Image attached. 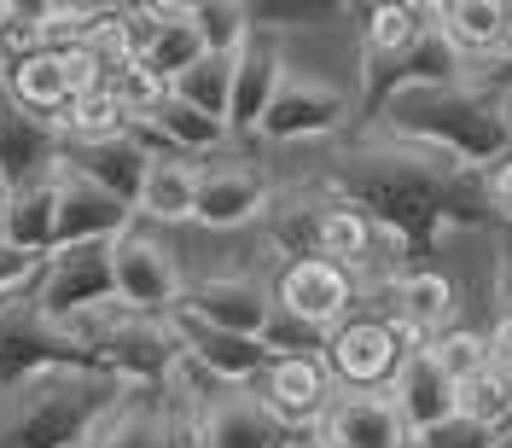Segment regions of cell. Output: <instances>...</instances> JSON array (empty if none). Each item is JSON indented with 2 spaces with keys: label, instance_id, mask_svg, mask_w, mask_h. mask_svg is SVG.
Segmentation results:
<instances>
[{
  "label": "cell",
  "instance_id": "obj_1",
  "mask_svg": "<svg viewBox=\"0 0 512 448\" xmlns=\"http://www.w3.org/2000/svg\"><path fill=\"white\" fill-rule=\"evenodd\" d=\"M326 187L338 192L344 204H355L367 222H379L408 268H425V256L437 251L448 227H489V192L483 175L454 163L437 146H419V140H396V134H367L350 140L326 158Z\"/></svg>",
  "mask_w": 512,
  "mask_h": 448
},
{
  "label": "cell",
  "instance_id": "obj_2",
  "mask_svg": "<svg viewBox=\"0 0 512 448\" xmlns=\"http://www.w3.org/2000/svg\"><path fill=\"white\" fill-rule=\"evenodd\" d=\"M384 123L396 140L437 146L466 169H495L512 158V99L495 82H443V88H408L384 105Z\"/></svg>",
  "mask_w": 512,
  "mask_h": 448
},
{
  "label": "cell",
  "instance_id": "obj_3",
  "mask_svg": "<svg viewBox=\"0 0 512 448\" xmlns=\"http://www.w3.org/2000/svg\"><path fill=\"white\" fill-rule=\"evenodd\" d=\"M128 384L99 367H47L0 390V448H82Z\"/></svg>",
  "mask_w": 512,
  "mask_h": 448
},
{
  "label": "cell",
  "instance_id": "obj_4",
  "mask_svg": "<svg viewBox=\"0 0 512 448\" xmlns=\"http://www.w3.org/2000/svg\"><path fill=\"white\" fill-rule=\"evenodd\" d=\"M64 326L82 338V350L94 355L105 373H117L123 384H169L175 367L187 361L175 326H169V315L128 309L123 297H111V303H99V309H88V315L64 320Z\"/></svg>",
  "mask_w": 512,
  "mask_h": 448
},
{
  "label": "cell",
  "instance_id": "obj_5",
  "mask_svg": "<svg viewBox=\"0 0 512 448\" xmlns=\"http://www.w3.org/2000/svg\"><path fill=\"white\" fill-rule=\"evenodd\" d=\"M82 448H198V396L187 384H128Z\"/></svg>",
  "mask_w": 512,
  "mask_h": 448
},
{
  "label": "cell",
  "instance_id": "obj_6",
  "mask_svg": "<svg viewBox=\"0 0 512 448\" xmlns=\"http://www.w3.org/2000/svg\"><path fill=\"white\" fill-rule=\"evenodd\" d=\"M47 367H99V361L82 350V338L64 320H53L35 303L30 286L0 297V390L24 384L30 373H47Z\"/></svg>",
  "mask_w": 512,
  "mask_h": 448
},
{
  "label": "cell",
  "instance_id": "obj_7",
  "mask_svg": "<svg viewBox=\"0 0 512 448\" xmlns=\"http://www.w3.org/2000/svg\"><path fill=\"white\" fill-rule=\"evenodd\" d=\"M414 350H425V344H419L396 315H367V309H355V315H344L332 326L320 361H326V373H332L338 390H390L396 367Z\"/></svg>",
  "mask_w": 512,
  "mask_h": 448
},
{
  "label": "cell",
  "instance_id": "obj_8",
  "mask_svg": "<svg viewBox=\"0 0 512 448\" xmlns=\"http://www.w3.org/2000/svg\"><path fill=\"white\" fill-rule=\"evenodd\" d=\"M466 59L454 53V41L443 35V24L431 18L425 30L390 53V59H361V117H384V105L408 88H443V82H460Z\"/></svg>",
  "mask_w": 512,
  "mask_h": 448
},
{
  "label": "cell",
  "instance_id": "obj_9",
  "mask_svg": "<svg viewBox=\"0 0 512 448\" xmlns=\"http://www.w3.org/2000/svg\"><path fill=\"white\" fill-rule=\"evenodd\" d=\"M35 303L53 320H76L117 297V268H111V245H64L47 251L41 274H35Z\"/></svg>",
  "mask_w": 512,
  "mask_h": 448
},
{
  "label": "cell",
  "instance_id": "obj_10",
  "mask_svg": "<svg viewBox=\"0 0 512 448\" xmlns=\"http://www.w3.org/2000/svg\"><path fill=\"white\" fill-rule=\"evenodd\" d=\"M111 268H117V297L128 309H146V315H169L181 303V291H187L175 251L158 233H140V227L111 239Z\"/></svg>",
  "mask_w": 512,
  "mask_h": 448
},
{
  "label": "cell",
  "instance_id": "obj_11",
  "mask_svg": "<svg viewBox=\"0 0 512 448\" xmlns=\"http://www.w3.org/2000/svg\"><path fill=\"white\" fill-rule=\"evenodd\" d=\"M251 396L280 419L286 431H303V425H320V414L332 408L338 384L326 373L320 355H274L262 373L251 379Z\"/></svg>",
  "mask_w": 512,
  "mask_h": 448
},
{
  "label": "cell",
  "instance_id": "obj_12",
  "mask_svg": "<svg viewBox=\"0 0 512 448\" xmlns=\"http://www.w3.org/2000/svg\"><path fill=\"white\" fill-rule=\"evenodd\" d=\"M344 123H350V99L332 82L286 70L274 99H268V111H262V123H256V134H268V140H315V134H338Z\"/></svg>",
  "mask_w": 512,
  "mask_h": 448
},
{
  "label": "cell",
  "instance_id": "obj_13",
  "mask_svg": "<svg viewBox=\"0 0 512 448\" xmlns=\"http://www.w3.org/2000/svg\"><path fill=\"white\" fill-rule=\"evenodd\" d=\"M280 419L251 396V384H222L210 396H198V448H291Z\"/></svg>",
  "mask_w": 512,
  "mask_h": 448
},
{
  "label": "cell",
  "instance_id": "obj_14",
  "mask_svg": "<svg viewBox=\"0 0 512 448\" xmlns=\"http://www.w3.org/2000/svg\"><path fill=\"white\" fill-rule=\"evenodd\" d=\"M64 158V140L47 117L24 111L18 99L0 88V192L12 187H35V181H53Z\"/></svg>",
  "mask_w": 512,
  "mask_h": 448
},
{
  "label": "cell",
  "instance_id": "obj_15",
  "mask_svg": "<svg viewBox=\"0 0 512 448\" xmlns=\"http://www.w3.org/2000/svg\"><path fill=\"white\" fill-rule=\"evenodd\" d=\"M408 425L384 390H338L315 425V448H408Z\"/></svg>",
  "mask_w": 512,
  "mask_h": 448
},
{
  "label": "cell",
  "instance_id": "obj_16",
  "mask_svg": "<svg viewBox=\"0 0 512 448\" xmlns=\"http://www.w3.org/2000/svg\"><path fill=\"white\" fill-rule=\"evenodd\" d=\"M268 175L251 158H210L198 163V198H192V222L204 227H245L251 216L268 210Z\"/></svg>",
  "mask_w": 512,
  "mask_h": 448
},
{
  "label": "cell",
  "instance_id": "obj_17",
  "mask_svg": "<svg viewBox=\"0 0 512 448\" xmlns=\"http://www.w3.org/2000/svg\"><path fill=\"white\" fill-rule=\"evenodd\" d=\"M53 198H59V216H53V251L64 245H111L117 233H128V204L111 198L105 187H94L88 175L64 169L53 175Z\"/></svg>",
  "mask_w": 512,
  "mask_h": 448
},
{
  "label": "cell",
  "instance_id": "obj_18",
  "mask_svg": "<svg viewBox=\"0 0 512 448\" xmlns=\"http://www.w3.org/2000/svg\"><path fill=\"white\" fill-rule=\"evenodd\" d=\"M175 309L210 320L222 332H239V338H262V326L274 315V286H262L256 274H210V280L181 291Z\"/></svg>",
  "mask_w": 512,
  "mask_h": 448
},
{
  "label": "cell",
  "instance_id": "obj_19",
  "mask_svg": "<svg viewBox=\"0 0 512 448\" xmlns=\"http://www.w3.org/2000/svg\"><path fill=\"white\" fill-rule=\"evenodd\" d=\"M274 303L286 309V315L309 320L320 332H332L344 315H355V280L338 268V262H286L280 268V280H274Z\"/></svg>",
  "mask_w": 512,
  "mask_h": 448
},
{
  "label": "cell",
  "instance_id": "obj_20",
  "mask_svg": "<svg viewBox=\"0 0 512 448\" xmlns=\"http://www.w3.org/2000/svg\"><path fill=\"white\" fill-rule=\"evenodd\" d=\"M169 326H175V338H181V355H187V361H198V367H204L216 384H251L256 373L274 361L262 338L222 332V326L187 315V309H169Z\"/></svg>",
  "mask_w": 512,
  "mask_h": 448
},
{
  "label": "cell",
  "instance_id": "obj_21",
  "mask_svg": "<svg viewBox=\"0 0 512 448\" xmlns=\"http://www.w3.org/2000/svg\"><path fill=\"white\" fill-rule=\"evenodd\" d=\"M384 396L396 402V414H402V425H408V437L431 431V425H443L448 414H460V384L437 367V355L431 350L408 355V361L396 367V379H390Z\"/></svg>",
  "mask_w": 512,
  "mask_h": 448
},
{
  "label": "cell",
  "instance_id": "obj_22",
  "mask_svg": "<svg viewBox=\"0 0 512 448\" xmlns=\"http://www.w3.org/2000/svg\"><path fill=\"white\" fill-rule=\"evenodd\" d=\"M59 163H64V169H76V175H88L94 187H105L111 198H123L128 210H134L152 152H146L134 134H111V140H64V158Z\"/></svg>",
  "mask_w": 512,
  "mask_h": 448
},
{
  "label": "cell",
  "instance_id": "obj_23",
  "mask_svg": "<svg viewBox=\"0 0 512 448\" xmlns=\"http://www.w3.org/2000/svg\"><path fill=\"white\" fill-rule=\"evenodd\" d=\"M280 76H286V59H280V41L274 30H256L245 35V47L233 53V99H227V128H256L262 123V111H268V99L280 88Z\"/></svg>",
  "mask_w": 512,
  "mask_h": 448
},
{
  "label": "cell",
  "instance_id": "obj_24",
  "mask_svg": "<svg viewBox=\"0 0 512 448\" xmlns=\"http://www.w3.org/2000/svg\"><path fill=\"white\" fill-rule=\"evenodd\" d=\"M390 315L402 320L419 344H431V338H443L448 315H454V286L443 274H431V268H408L390 286Z\"/></svg>",
  "mask_w": 512,
  "mask_h": 448
},
{
  "label": "cell",
  "instance_id": "obj_25",
  "mask_svg": "<svg viewBox=\"0 0 512 448\" xmlns=\"http://www.w3.org/2000/svg\"><path fill=\"white\" fill-rule=\"evenodd\" d=\"M6 94L18 99L24 111L35 117H47V123H59L64 111H70V64L64 53H30V59L6 64Z\"/></svg>",
  "mask_w": 512,
  "mask_h": 448
},
{
  "label": "cell",
  "instance_id": "obj_26",
  "mask_svg": "<svg viewBox=\"0 0 512 448\" xmlns=\"http://www.w3.org/2000/svg\"><path fill=\"white\" fill-rule=\"evenodd\" d=\"M53 216H59V198L53 181H35V187H12L0 204V239L18 245V251L47 256L53 251Z\"/></svg>",
  "mask_w": 512,
  "mask_h": 448
},
{
  "label": "cell",
  "instance_id": "obj_27",
  "mask_svg": "<svg viewBox=\"0 0 512 448\" xmlns=\"http://www.w3.org/2000/svg\"><path fill=\"white\" fill-rule=\"evenodd\" d=\"M192 198H198V169H192L187 158H152L134 210H146L152 222H187Z\"/></svg>",
  "mask_w": 512,
  "mask_h": 448
},
{
  "label": "cell",
  "instance_id": "obj_28",
  "mask_svg": "<svg viewBox=\"0 0 512 448\" xmlns=\"http://www.w3.org/2000/svg\"><path fill=\"white\" fill-rule=\"evenodd\" d=\"M437 24L454 41V53L472 59V53H495L501 47L507 6H495V0H448V6H437Z\"/></svg>",
  "mask_w": 512,
  "mask_h": 448
},
{
  "label": "cell",
  "instance_id": "obj_29",
  "mask_svg": "<svg viewBox=\"0 0 512 448\" xmlns=\"http://www.w3.org/2000/svg\"><path fill=\"white\" fill-rule=\"evenodd\" d=\"M169 94L187 99L192 111H204V117L227 123V99H233V53H204V59H192L187 70L169 82Z\"/></svg>",
  "mask_w": 512,
  "mask_h": 448
},
{
  "label": "cell",
  "instance_id": "obj_30",
  "mask_svg": "<svg viewBox=\"0 0 512 448\" xmlns=\"http://www.w3.org/2000/svg\"><path fill=\"white\" fill-rule=\"evenodd\" d=\"M431 18H437V6H414V0L367 6V41H361V59H390V53H402Z\"/></svg>",
  "mask_w": 512,
  "mask_h": 448
},
{
  "label": "cell",
  "instance_id": "obj_31",
  "mask_svg": "<svg viewBox=\"0 0 512 448\" xmlns=\"http://www.w3.org/2000/svg\"><path fill=\"white\" fill-rule=\"evenodd\" d=\"M460 414L489 425V431H507L512 425V373L507 367L489 361L483 373H472V379L460 384Z\"/></svg>",
  "mask_w": 512,
  "mask_h": 448
},
{
  "label": "cell",
  "instance_id": "obj_32",
  "mask_svg": "<svg viewBox=\"0 0 512 448\" xmlns=\"http://www.w3.org/2000/svg\"><path fill=\"white\" fill-rule=\"evenodd\" d=\"M192 24H198L204 53H239L245 35H251V6H239V0H192Z\"/></svg>",
  "mask_w": 512,
  "mask_h": 448
},
{
  "label": "cell",
  "instance_id": "obj_33",
  "mask_svg": "<svg viewBox=\"0 0 512 448\" xmlns=\"http://www.w3.org/2000/svg\"><path fill=\"white\" fill-rule=\"evenodd\" d=\"M425 350L437 355V367H443L454 384H466L472 373L489 367V338H483V332H443V338H431Z\"/></svg>",
  "mask_w": 512,
  "mask_h": 448
},
{
  "label": "cell",
  "instance_id": "obj_34",
  "mask_svg": "<svg viewBox=\"0 0 512 448\" xmlns=\"http://www.w3.org/2000/svg\"><path fill=\"white\" fill-rule=\"evenodd\" d=\"M326 338H332V332H320V326H309V320L286 315L280 303H274V315H268V326H262L268 355H326Z\"/></svg>",
  "mask_w": 512,
  "mask_h": 448
},
{
  "label": "cell",
  "instance_id": "obj_35",
  "mask_svg": "<svg viewBox=\"0 0 512 448\" xmlns=\"http://www.w3.org/2000/svg\"><path fill=\"white\" fill-rule=\"evenodd\" d=\"M495 443H501V431H489V425H478L466 414H448L443 425L414 437V448H495Z\"/></svg>",
  "mask_w": 512,
  "mask_h": 448
},
{
  "label": "cell",
  "instance_id": "obj_36",
  "mask_svg": "<svg viewBox=\"0 0 512 448\" xmlns=\"http://www.w3.org/2000/svg\"><path fill=\"white\" fill-rule=\"evenodd\" d=\"M326 12L332 6H309V0H262V6H251V24L256 30H280V24H315Z\"/></svg>",
  "mask_w": 512,
  "mask_h": 448
},
{
  "label": "cell",
  "instance_id": "obj_37",
  "mask_svg": "<svg viewBox=\"0 0 512 448\" xmlns=\"http://www.w3.org/2000/svg\"><path fill=\"white\" fill-rule=\"evenodd\" d=\"M41 262H47V256H35V251H18V245H6V239H0V297H12V291L35 286V274H41Z\"/></svg>",
  "mask_w": 512,
  "mask_h": 448
},
{
  "label": "cell",
  "instance_id": "obj_38",
  "mask_svg": "<svg viewBox=\"0 0 512 448\" xmlns=\"http://www.w3.org/2000/svg\"><path fill=\"white\" fill-rule=\"evenodd\" d=\"M483 192H489V210L512 222V158H501L495 169H483Z\"/></svg>",
  "mask_w": 512,
  "mask_h": 448
},
{
  "label": "cell",
  "instance_id": "obj_39",
  "mask_svg": "<svg viewBox=\"0 0 512 448\" xmlns=\"http://www.w3.org/2000/svg\"><path fill=\"white\" fill-rule=\"evenodd\" d=\"M501 315H512V245L501 251Z\"/></svg>",
  "mask_w": 512,
  "mask_h": 448
},
{
  "label": "cell",
  "instance_id": "obj_40",
  "mask_svg": "<svg viewBox=\"0 0 512 448\" xmlns=\"http://www.w3.org/2000/svg\"><path fill=\"white\" fill-rule=\"evenodd\" d=\"M501 47L512 53V6H507V24H501Z\"/></svg>",
  "mask_w": 512,
  "mask_h": 448
},
{
  "label": "cell",
  "instance_id": "obj_41",
  "mask_svg": "<svg viewBox=\"0 0 512 448\" xmlns=\"http://www.w3.org/2000/svg\"><path fill=\"white\" fill-rule=\"evenodd\" d=\"M495 448H512V431H501V443H495Z\"/></svg>",
  "mask_w": 512,
  "mask_h": 448
},
{
  "label": "cell",
  "instance_id": "obj_42",
  "mask_svg": "<svg viewBox=\"0 0 512 448\" xmlns=\"http://www.w3.org/2000/svg\"><path fill=\"white\" fill-rule=\"evenodd\" d=\"M0 88H6V59H0Z\"/></svg>",
  "mask_w": 512,
  "mask_h": 448
},
{
  "label": "cell",
  "instance_id": "obj_43",
  "mask_svg": "<svg viewBox=\"0 0 512 448\" xmlns=\"http://www.w3.org/2000/svg\"><path fill=\"white\" fill-rule=\"evenodd\" d=\"M0 18H6V0H0Z\"/></svg>",
  "mask_w": 512,
  "mask_h": 448
},
{
  "label": "cell",
  "instance_id": "obj_44",
  "mask_svg": "<svg viewBox=\"0 0 512 448\" xmlns=\"http://www.w3.org/2000/svg\"><path fill=\"white\" fill-rule=\"evenodd\" d=\"M291 448H309V443H291Z\"/></svg>",
  "mask_w": 512,
  "mask_h": 448
},
{
  "label": "cell",
  "instance_id": "obj_45",
  "mask_svg": "<svg viewBox=\"0 0 512 448\" xmlns=\"http://www.w3.org/2000/svg\"><path fill=\"white\" fill-rule=\"evenodd\" d=\"M0 204H6V192H0Z\"/></svg>",
  "mask_w": 512,
  "mask_h": 448
}]
</instances>
